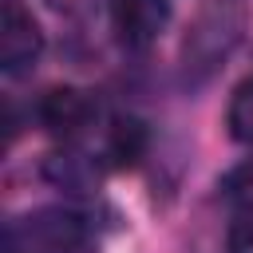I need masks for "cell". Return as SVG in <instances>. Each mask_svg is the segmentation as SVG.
<instances>
[{"instance_id":"obj_7","label":"cell","mask_w":253,"mask_h":253,"mask_svg":"<svg viewBox=\"0 0 253 253\" xmlns=\"http://www.w3.org/2000/svg\"><path fill=\"white\" fill-rule=\"evenodd\" d=\"M225 126H229V138L233 142L253 146V75L233 87L229 107H225Z\"/></svg>"},{"instance_id":"obj_8","label":"cell","mask_w":253,"mask_h":253,"mask_svg":"<svg viewBox=\"0 0 253 253\" xmlns=\"http://www.w3.org/2000/svg\"><path fill=\"white\" fill-rule=\"evenodd\" d=\"M225 249H229V253H253V206H249V210H241V213L229 221Z\"/></svg>"},{"instance_id":"obj_9","label":"cell","mask_w":253,"mask_h":253,"mask_svg":"<svg viewBox=\"0 0 253 253\" xmlns=\"http://www.w3.org/2000/svg\"><path fill=\"white\" fill-rule=\"evenodd\" d=\"M47 4H51L59 16H75V20H79V16H91L103 0H47Z\"/></svg>"},{"instance_id":"obj_1","label":"cell","mask_w":253,"mask_h":253,"mask_svg":"<svg viewBox=\"0 0 253 253\" xmlns=\"http://www.w3.org/2000/svg\"><path fill=\"white\" fill-rule=\"evenodd\" d=\"M249 20L245 0H202L182 40V79L206 83L241 43Z\"/></svg>"},{"instance_id":"obj_5","label":"cell","mask_w":253,"mask_h":253,"mask_svg":"<svg viewBox=\"0 0 253 253\" xmlns=\"http://www.w3.org/2000/svg\"><path fill=\"white\" fill-rule=\"evenodd\" d=\"M146 150H150V130H146V123L134 119V115H119V119L111 123V130H107V142H103L107 166H115V170H134V166L146 158Z\"/></svg>"},{"instance_id":"obj_2","label":"cell","mask_w":253,"mask_h":253,"mask_svg":"<svg viewBox=\"0 0 253 253\" xmlns=\"http://www.w3.org/2000/svg\"><path fill=\"white\" fill-rule=\"evenodd\" d=\"M170 20V0H111V24L123 47H150Z\"/></svg>"},{"instance_id":"obj_4","label":"cell","mask_w":253,"mask_h":253,"mask_svg":"<svg viewBox=\"0 0 253 253\" xmlns=\"http://www.w3.org/2000/svg\"><path fill=\"white\" fill-rule=\"evenodd\" d=\"M36 119H40V126H43L47 134H55V138H75V134H83V130L91 126L95 107H91V99H87L79 87H51V91L40 95Z\"/></svg>"},{"instance_id":"obj_6","label":"cell","mask_w":253,"mask_h":253,"mask_svg":"<svg viewBox=\"0 0 253 253\" xmlns=\"http://www.w3.org/2000/svg\"><path fill=\"white\" fill-rule=\"evenodd\" d=\"M43 178H47L51 186L67 190V194H87V190H95V182H99V166H95L87 154L59 150V154H51V158L43 162Z\"/></svg>"},{"instance_id":"obj_3","label":"cell","mask_w":253,"mask_h":253,"mask_svg":"<svg viewBox=\"0 0 253 253\" xmlns=\"http://www.w3.org/2000/svg\"><path fill=\"white\" fill-rule=\"evenodd\" d=\"M43 51V32L32 20V12H24L16 0L4 4V24H0V67L8 75L28 71Z\"/></svg>"}]
</instances>
